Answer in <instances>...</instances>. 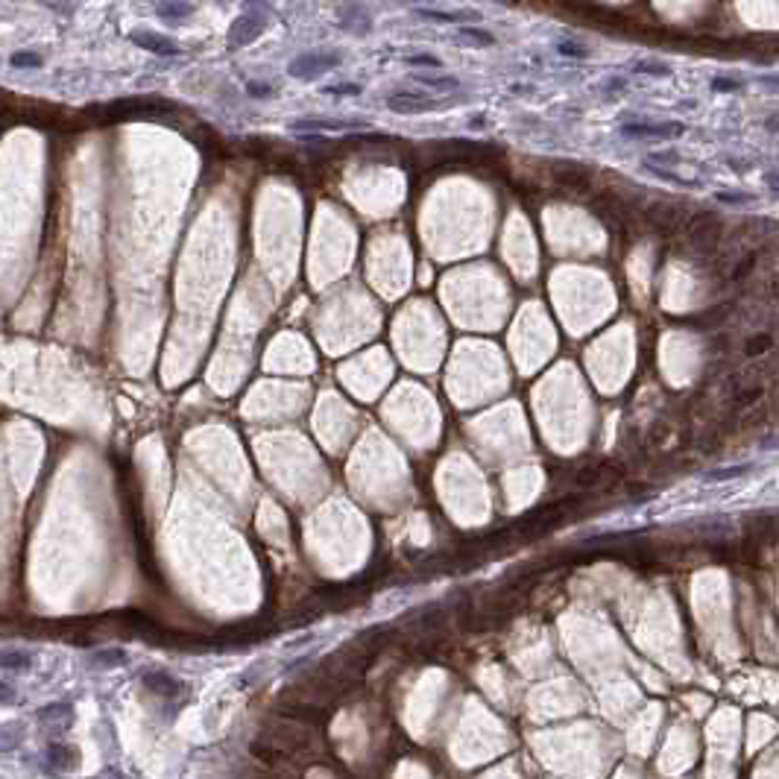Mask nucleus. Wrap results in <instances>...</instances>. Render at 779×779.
Segmentation results:
<instances>
[{
  "mask_svg": "<svg viewBox=\"0 0 779 779\" xmlns=\"http://www.w3.org/2000/svg\"><path fill=\"white\" fill-rule=\"evenodd\" d=\"M683 229H686V244L697 258H706L718 252V244L723 237V226L718 220V214H709V211L691 214Z\"/></svg>",
  "mask_w": 779,
  "mask_h": 779,
  "instance_id": "f257e3e1",
  "label": "nucleus"
},
{
  "mask_svg": "<svg viewBox=\"0 0 779 779\" xmlns=\"http://www.w3.org/2000/svg\"><path fill=\"white\" fill-rule=\"evenodd\" d=\"M642 220L660 235H674L686 226L688 220V211L679 205H668V202H653L642 211Z\"/></svg>",
  "mask_w": 779,
  "mask_h": 779,
  "instance_id": "f03ea898",
  "label": "nucleus"
},
{
  "mask_svg": "<svg viewBox=\"0 0 779 779\" xmlns=\"http://www.w3.org/2000/svg\"><path fill=\"white\" fill-rule=\"evenodd\" d=\"M618 132L624 138H639V141H662V138H679L686 132L683 124H644V120H639V124H621Z\"/></svg>",
  "mask_w": 779,
  "mask_h": 779,
  "instance_id": "7ed1b4c3",
  "label": "nucleus"
},
{
  "mask_svg": "<svg viewBox=\"0 0 779 779\" xmlns=\"http://www.w3.org/2000/svg\"><path fill=\"white\" fill-rule=\"evenodd\" d=\"M337 65H340L337 53H308V56L293 59L288 71H290V76H299V80H314V76L332 71Z\"/></svg>",
  "mask_w": 779,
  "mask_h": 779,
  "instance_id": "20e7f679",
  "label": "nucleus"
},
{
  "mask_svg": "<svg viewBox=\"0 0 779 779\" xmlns=\"http://www.w3.org/2000/svg\"><path fill=\"white\" fill-rule=\"evenodd\" d=\"M443 100H431L419 91H402V94H393L387 97V108L399 115H416V112H434V108H443Z\"/></svg>",
  "mask_w": 779,
  "mask_h": 779,
  "instance_id": "39448f33",
  "label": "nucleus"
},
{
  "mask_svg": "<svg viewBox=\"0 0 779 779\" xmlns=\"http://www.w3.org/2000/svg\"><path fill=\"white\" fill-rule=\"evenodd\" d=\"M264 30V18L261 15H240L232 30H229V45L232 47H246L249 41H255Z\"/></svg>",
  "mask_w": 779,
  "mask_h": 779,
  "instance_id": "423d86ee",
  "label": "nucleus"
},
{
  "mask_svg": "<svg viewBox=\"0 0 779 779\" xmlns=\"http://www.w3.org/2000/svg\"><path fill=\"white\" fill-rule=\"evenodd\" d=\"M551 173L559 185H566V188H572V191H589V185H592L589 170L580 167L574 161H559L551 167Z\"/></svg>",
  "mask_w": 779,
  "mask_h": 779,
  "instance_id": "0eeeda50",
  "label": "nucleus"
},
{
  "mask_svg": "<svg viewBox=\"0 0 779 779\" xmlns=\"http://www.w3.org/2000/svg\"><path fill=\"white\" fill-rule=\"evenodd\" d=\"M144 686L152 691V695H159V697H179L182 695V683L173 674H167V671H147L144 677Z\"/></svg>",
  "mask_w": 779,
  "mask_h": 779,
  "instance_id": "6e6552de",
  "label": "nucleus"
},
{
  "mask_svg": "<svg viewBox=\"0 0 779 779\" xmlns=\"http://www.w3.org/2000/svg\"><path fill=\"white\" fill-rule=\"evenodd\" d=\"M0 668L3 671H15V674H27L32 668V653L21 651V647H3L0 651Z\"/></svg>",
  "mask_w": 779,
  "mask_h": 779,
  "instance_id": "1a4fd4ad",
  "label": "nucleus"
},
{
  "mask_svg": "<svg viewBox=\"0 0 779 779\" xmlns=\"http://www.w3.org/2000/svg\"><path fill=\"white\" fill-rule=\"evenodd\" d=\"M126 662V651L120 647H103V651H94L89 656V665L97 668V671H106V668H117Z\"/></svg>",
  "mask_w": 779,
  "mask_h": 779,
  "instance_id": "9d476101",
  "label": "nucleus"
},
{
  "mask_svg": "<svg viewBox=\"0 0 779 779\" xmlns=\"http://www.w3.org/2000/svg\"><path fill=\"white\" fill-rule=\"evenodd\" d=\"M352 124H337V120H293V132H346Z\"/></svg>",
  "mask_w": 779,
  "mask_h": 779,
  "instance_id": "9b49d317",
  "label": "nucleus"
},
{
  "mask_svg": "<svg viewBox=\"0 0 779 779\" xmlns=\"http://www.w3.org/2000/svg\"><path fill=\"white\" fill-rule=\"evenodd\" d=\"M416 15L434 24H460V21H480L478 12H440V9H416Z\"/></svg>",
  "mask_w": 779,
  "mask_h": 779,
  "instance_id": "f8f14e48",
  "label": "nucleus"
},
{
  "mask_svg": "<svg viewBox=\"0 0 779 779\" xmlns=\"http://www.w3.org/2000/svg\"><path fill=\"white\" fill-rule=\"evenodd\" d=\"M47 759H50L53 767H59V771H73L76 762H80V759H76V750L68 747V744H50Z\"/></svg>",
  "mask_w": 779,
  "mask_h": 779,
  "instance_id": "ddd939ff",
  "label": "nucleus"
},
{
  "mask_svg": "<svg viewBox=\"0 0 779 779\" xmlns=\"http://www.w3.org/2000/svg\"><path fill=\"white\" fill-rule=\"evenodd\" d=\"M753 463H739V466H723V469H712L704 475L706 484H723V480H735V478H744L747 472H753Z\"/></svg>",
  "mask_w": 779,
  "mask_h": 779,
  "instance_id": "4468645a",
  "label": "nucleus"
},
{
  "mask_svg": "<svg viewBox=\"0 0 779 779\" xmlns=\"http://www.w3.org/2000/svg\"><path fill=\"white\" fill-rule=\"evenodd\" d=\"M413 80L419 85H428V89H460V80L457 76H448V73H413Z\"/></svg>",
  "mask_w": 779,
  "mask_h": 779,
  "instance_id": "2eb2a0df",
  "label": "nucleus"
},
{
  "mask_svg": "<svg viewBox=\"0 0 779 779\" xmlns=\"http://www.w3.org/2000/svg\"><path fill=\"white\" fill-rule=\"evenodd\" d=\"M135 41L141 47H147L152 53H167V56H176L179 47L173 45L170 38H159V36H150V32H141V36H135Z\"/></svg>",
  "mask_w": 779,
  "mask_h": 779,
  "instance_id": "dca6fc26",
  "label": "nucleus"
},
{
  "mask_svg": "<svg viewBox=\"0 0 779 779\" xmlns=\"http://www.w3.org/2000/svg\"><path fill=\"white\" fill-rule=\"evenodd\" d=\"M21 723H0V753H12L21 744Z\"/></svg>",
  "mask_w": 779,
  "mask_h": 779,
  "instance_id": "f3484780",
  "label": "nucleus"
},
{
  "mask_svg": "<svg viewBox=\"0 0 779 779\" xmlns=\"http://www.w3.org/2000/svg\"><path fill=\"white\" fill-rule=\"evenodd\" d=\"M767 349H774V334L762 332V334H753L747 343H744V355H747V358H762Z\"/></svg>",
  "mask_w": 779,
  "mask_h": 779,
  "instance_id": "a211bd4d",
  "label": "nucleus"
},
{
  "mask_svg": "<svg viewBox=\"0 0 779 779\" xmlns=\"http://www.w3.org/2000/svg\"><path fill=\"white\" fill-rule=\"evenodd\" d=\"M460 38L472 41L475 47H492V45H496V36L487 32V30H480V27H463V30H460Z\"/></svg>",
  "mask_w": 779,
  "mask_h": 779,
  "instance_id": "6ab92c4d",
  "label": "nucleus"
},
{
  "mask_svg": "<svg viewBox=\"0 0 779 779\" xmlns=\"http://www.w3.org/2000/svg\"><path fill=\"white\" fill-rule=\"evenodd\" d=\"M630 71H633V73H647V76H671V68H668V65H662V62H647V59H639Z\"/></svg>",
  "mask_w": 779,
  "mask_h": 779,
  "instance_id": "aec40b11",
  "label": "nucleus"
},
{
  "mask_svg": "<svg viewBox=\"0 0 779 779\" xmlns=\"http://www.w3.org/2000/svg\"><path fill=\"white\" fill-rule=\"evenodd\" d=\"M718 202L723 205H753L756 196L753 194H741V191H718Z\"/></svg>",
  "mask_w": 779,
  "mask_h": 779,
  "instance_id": "412c9836",
  "label": "nucleus"
},
{
  "mask_svg": "<svg viewBox=\"0 0 779 779\" xmlns=\"http://www.w3.org/2000/svg\"><path fill=\"white\" fill-rule=\"evenodd\" d=\"M644 170L651 173V176H656V179H665V182H671V185H695V182H688V179H683V176H677V173H671V170H662V167H656L653 161H647V164H644Z\"/></svg>",
  "mask_w": 779,
  "mask_h": 779,
  "instance_id": "4be33fe9",
  "label": "nucleus"
},
{
  "mask_svg": "<svg viewBox=\"0 0 779 779\" xmlns=\"http://www.w3.org/2000/svg\"><path fill=\"white\" fill-rule=\"evenodd\" d=\"M159 12H161V18H182V15L191 12V6L182 3V0H167V3L159 6Z\"/></svg>",
  "mask_w": 779,
  "mask_h": 779,
  "instance_id": "5701e85b",
  "label": "nucleus"
},
{
  "mask_svg": "<svg viewBox=\"0 0 779 779\" xmlns=\"http://www.w3.org/2000/svg\"><path fill=\"white\" fill-rule=\"evenodd\" d=\"M744 82L741 80H730V76H715L712 80V91H721V94H732V91H741Z\"/></svg>",
  "mask_w": 779,
  "mask_h": 779,
  "instance_id": "b1692460",
  "label": "nucleus"
},
{
  "mask_svg": "<svg viewBox=\"0 0 779 779\" xmlns=\"http://www.w3.org/2000/svg\"><path fill=\"white\" fill-rule=\"evenodd\" d=\"M12 65L15 68H38L41 56L38 53H30V50H18V53H12Z\"/></svg>",
  "mask_w": 779,
  "mask_h": 779,
  "instance_id": "393cba45",
  "label": "nucleus"
},
{
  "mask_svg": "<svg viewBox=\"0 0 779 779\" xmlns=\"http://www.w3.org/2000/svg\"><path fill=\"white\" fill-rule=\"evenodd\" d=\"M41 721H53V718H71V706L68 704H50L38 712Z\"/></svg>",
  "mask_w": 779,
  "mask_h": 779,
  "instance_id": "a878e982",
  "label": "nucleus"
},
{
  "mask_svg": "<svg viewBox=\"0 0 779 779\" xmlns=\"http://www.w3.org/2000/svg\"><path fill=\"white\" fill-rule=\"evenodd\" d=\"M762 393H765L762 387H750V390L739 393V396H735V408H739V410H741V408H750V404H756V402L762 399Z\"/></svg>",
  "mask_w": 779,
  "mask_h": 779,
  "instance_id": "bb28decb",
  "label": "nucleus"
},
{
  "mask_svg": "<svg viewBox=\"0 0 779 779\" xmlns=\"http://www.w3.org/2000/svg\"><path fill=\"white\" fill-rule=\"evenodd\" d=\"M323 94H349V97H355V94H360V85H355V82H337V85H325L323 89Z\"/></svg>",
  "mask_w": 779,
  "mask_h": 779,
  "instance_id": "cd10ccee",
  "label": "nucleus"
},
{
  "mask_svg": "<svg viewBox=\"0 0 779 779\" xmlns=\"http://www.w3.org/2000/svg\"><path fill=\"white\" fill-rule=\"evenodd\" d=\"M557 50L563 53V56H577V59H586V56H589V50H583V47L572 45V41H559V45H557Z\"/></svg>",
  "mask_w": 779,
  "mask_h": 779,
  "instance_id": "c85d7f7f",
  "label": "nucleus"
},
{
  "mask_svg": "<svg viewBox=\"0 0 779 779\" xmlns=\"http://www.w3.org/2000/svg\"><path fill=\"white\" fill-rule=\"evenodd\" d=\"M18 700V691L12 683H6V679H0V704H15Z\"/></svg>",
  "mask_w": 779,
  "mask_h": 779,
  "instance_id": "c756f323",
  "label": "nucleus"
},
{
  "mask_svg": "<svg viewBox=\"0 0 779 779\" xmlns=\"http://www.w3.org/2000/svg\"><path fill=\"white\" fill-rule=\"evenodd\" d=\"M410 65H428V68H443V62L437 56H428V53H419V56H408Z\"/></svg>",
  "mask_w": 779,
  "mask_h": 779,
  "instance_id": "7c9ffc66",
  "label": "nucleus"
},
{
  "mask_svg": "<svg viewBox=\"0 0 779 779\" xmlns=\"http://www.w3.org/2000/svg\"><path fill=\"white\" fill-rule=\"evenodd\" d=\"M574 480H577V484H598V480H601V472H598V469H583Z\"/></svg>",
  "mask_w": 779,
  "mask_h": 779,
  "instance_id": "2f4dec72",
  "label": "nucleus"
},
{
  "mask_svg": "<svg viewBox=\"0 0 779 779\" xmlns=\"http://www.w3.org/2000/svg\"><path fill=\"white\" fill-rule=\"evenodd\" d=\"M249 94H252V97H270V85H264V82H249Z\"/></svg>",
  "mask_w": 779,
  "mask_h": 779,
  "instance_id": "473e14b6",
  "label": "nucleus"
},
{
  "mask_svg": "<svg viewBox=\"0 0 779 779\" xmlns=\"http://www.w3.org/2000/svg\"><path fill=\"white\" fill-rule=\"evenodd\" d=\"M759 85H767V89H779V73H765V76H759Z\"/></svg>",
  "mask_w": 779,
  "mask_h": 779,
  "instance_id": "72a5a7b5",
  "label": "nucleus"
},
{
  "mask_svg": "<svg viewBox=\"0 0 779 779\" xmlns=\"http://www.w3.org/2000/svg\"><path fill=\"white\" fill-rule=\"evenodd\" d=\"M765 182L771 185V191L774 194H779V173L776 170H771V173H765Z\"/></svg>",
  "mask_w": 779,
  "mask_h": 779,
  "instance_id": "f704fd0d",
  "label": "nucleus"
},
{
  "mask_svg": "<svg viewBox=\"0 0 779 779\" xmlns=\"http://www.w3.org/2000/svg\"><path fill=\"white\" fill-rule=\"evenodd\" d=\"M771 132H779V115H774V117H767V124H765Z\"/></svg>",
  "mask_w": 779,
  "mask_h": 779,
  "instance_id": "c9c22d12",
  "label": "nucleus"
}]
</instances>
